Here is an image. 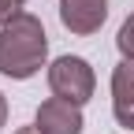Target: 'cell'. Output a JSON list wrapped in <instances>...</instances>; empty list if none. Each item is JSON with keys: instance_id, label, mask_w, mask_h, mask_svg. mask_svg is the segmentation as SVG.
<instances>
[{"instance_id": "4", "label": "cell", "mask_w": 134, "mask_h": 134, "mask_svg": "<svg viewBox=\"0 0 134 134\" xmlns=\"http://www.w3.org/2000/svg\"><path fill=\"white\" fill-rule=\"evenodd\" d=\"M108 19V0H60V23L71 34H97Z\"/></svg>"}, {"instance_id": "7", "label": "cell", "mask_w": 134, "mask_h": 134, "mask_svg": "<svg viewBox=\"0 0 134 134\" xmlns=\"http://www.w3.org/2000/svg\"><path fill=\"white\" fill-rule=\"evenodd\" d=\"M23 4L26 0H0V26H8L15 15H23Z\"/></svg>"}, {"instance_id": "6", "label": "cell", "mask_w": 134, "mask_h": 134, "mask_svg": "<svg viewBox=\"0 0 134 134\" xmlns=\"http://www.w3.org/2000/svg\"><path fill=\"white\" fill-rule=\"evenodd\" d=\"M115 48L123 52V60H134V11L123 19L119 34H115Z\"/></svg>"}, {"instance_id": "2", "label": "cell", "mask_w": 134, "mask_h": 134, "mask_svg": "<svg viewBox=\"0 0 134 134\" xmlns=\"http://www.w3.org/2000/svg\"><path fill=\"white\" fill-rule=\"evenodd\" d=\"M48 90H52V97H60V100L86 104V100L93 97V90H97V75H93V67L82 56H60V60H52V67H48Z\"/></svg>"}, {"instance_id": "1", "label": "cell", "mask_w": 134, "mask_h": 134, "mask_svg": "<svg viewBox=\"0 0 134 134\" xmlns=\"http://www.w3.org/2000/svg\"><path fill=\"white\" fill-rule=\"evenodd\" d=\"M48 60V37L37 15H15L8 26H0V75L8 78H34Z\"/></svg>"}, {"instance_id": "9", "label": "cell", "mask_w": 134, "mask_h": 134, "mask_svg": "<svg viewBox=\"0 0 134 134\" xmlns=\"http://www.w3.org/2000/svg\"><path fill=\"white\" fill-rule=\"evenodd\" d=\"M15 134H41V130H37V127H19Z\"/></svg>"}, {"instance_id": "8", "label": "cell", "mask_w": 134, "mask_h": 134, "mask_svg": "<svg viewBox=\"0 0 134 134\" xmlns=\"http://www.w3.org/2000/svg\"><path fill=\"white\" fill-rule=\"evenodd\" d=\"M4 123H8V97L0 93V127H4Z\"/></svg>"}, {"instance_id": "5", "label": "cell", "mask_w": 134, "mask_h": 134, "mask_svg": "<svg viewBox=\"0 0 134 134\" xmlns=\"http://www.w3.org/2000/svg\"><path fill=\"white\" fill-rule=\"evenodd\" d=\"M112 112L119 127L134 130V60H119L112 71Z\"/></svg>"}, {"instance_id": "3", "label": "cell", "mask_w": 134, "mask_h": 134, "mask_svg": "<svg viewBox=\"0 0 134 134\" xmlns=\"http://www.w3.org/2000/svg\"><path fill=\"white\" fill-rule=\"evenodd\" d=\"M34 127H37L41 134H82V127H86L82 123V104L48 97V100H41Z\"/></svg>"}]
</instances>
